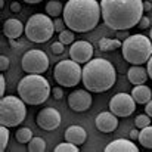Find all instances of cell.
I'll list each match as a JSON object with an SVG mask.
<instances>
[{
	"mask_svg": "<svg viewBox=\"0 0 152 152\" xmlns=\"http://www.w3.org/2000/svg\"><path fill=\"white\" fill-rule=\"evenodd\" d=\"M102 19L115 31H124L139 24L143 16L142 0H101Z\"/></svg>",
	"mask_w": 152,
	"mask_h": 152,
	"instance_id": "1",
	"label": "cell"
},
{
	"mask_svg": "<svg viewBox=\"0 0 152 152\" xmlns=\"http://www.w3.org/2000/svg\"><path fill=\"white\" fill-rule=\"evenodd\" d=\"M101 18V4L96 0H68L64 6V21L74 33L95 30Z\"/></svg>",
	"mask_w": 152,
	"mask_h": 152,
	"instance_id": "2",
	"label": "cell"
},
{
	"mask_svg": "<svg viewBox=\"0 0 152 152\" xmlns=\"http://www.w3.org/2000/svg\"><path fill=\"white\" fill-rule=\"evenodd\" d=\"M115 80H117V72L114 65L103 58L90 59L83 66L81 81L89 92L95 93L106 92L115 84Z\"/></svg>",
	"mask_w": 152,
	"mask_h": 152,
	"instance_id": "3",
	"label": "cell"
},
{
	"mask_svg": "<svg viewBox=\"0 0 152 152\" xmlns=\"http://www.w3.org/2000/svg\"><path fill=\"white\" fill-rule=\"evenodd\" d=\"M50 84L42 74H27L18 83V95L28 105H40L50 96Z\"/></svg>",
	"mask_w": 152,
	"mask_h": 152,
	"instance_id": "4",
	"label": "cell"
},
{
	"mask_svg": "<svg viewBox=\"0 0 152 152\" xmlns=\"http://www.w3.org/2000/svg\"><path fill=\"white\" fill-rule=\"evenodd\" d=\"M123 58L133 65H142L146 64L152 56V42L143 34H134L129 36L126 40H123Z\"/></svg>",
	"mask_w": 152,
	"mask_h": 152,
	"instance_id": "5",
	"label": "cell"
},
{
	"mask_svg": "<svg viewBox=\"0 0 152 152\" xmlns=\"http://www.w3.org/2000/svg\"><path fill=\"white\" fill-rule=\"evenodd\" d=\"M55 33V24L49 15L34 13L25 24V36L33 43H46Z\"/></svg>",
	"mask_w": 152,
	"mask_h": 152,
	"instance_id": "6",
	"label": "cell"
},
{
	"mask_svg": "<svg viewBox=\"0 0 152 152\" xmlns=\"http://www.w3.org/2000/svg\"><path fill=\"white\" fill-rule=\"evenodd\" d=\"M27 115L25 102L16 96H3L0 99V124L16 127Z\"/></svg>",
	"mask_w": 152,
	"mask_h": 152,
	"instance_id": "7",
	"label": "cell"
},
{
	"mask_svg": "<svg viewBox=\"0 0 152 152\" xmlns=\"http://www.w3.org/2000/svg\"><path fill=\"white\" fill-rule=\"evenodd\" d=\"M55 80L62 87H75L83 77V68L72 59H64L55 66Z\"/></svg>",
	"mask_w": 152,
	"mask_h": 152,
	"instance_id": "8",
	"label": "cell"
},
{
	"mask_svg": "<svg viewBox=\"0 0 152 152\" xmlns=\"http://www.w3.org/2000/svg\"><path fill=\"white\" fill-rule=\"evenodd\" d=\"M21 65L27 74H43L49 69V58L40 49H31L24 53Z\"/></svg>",
	"mask_w": 152,
	"mask_h": 152,
	"instance_id": "9",
	"label": "cell"
},
{
	"mask_svg": "<svg viewBox=\"0 0 152 152\" xmlns=\"http://www.w3.org/2000/svg\"><path fill=\"white\" fill-rule=\"evenodd\" d=\"M109 111L117 117H129L136 111V101L129 93H117L109 101Z\"/></svg>",
	"mask_w": 152,
	"mask_h": 152,
	"instance_id": "10",
	"label": "cell"
},
{
	"mask_svg": "<svg viewBox=\"0 0 152 152\" xmlns=\"http://www.w3.org/2000/svg\"><path fill=\"white\" fill-rule=\"evenodd\" d=\"M61 121H62V118H61L59 111L55 109V108H52V106L43 108V109L37 114V118H36L37 126H39L40 129L46 130V132H52V130L58 129V127L61 126Z\"/></svg>",
	"mask_w": 152,
	"mask_h": 152,
	"instance_id": "11",
	"label": "cell"
},
{
	"mask_svg": "<svg viewBox=\"0 0 152 152\" xmlns=\"http://www.w3.org/2000/svg\"><path fill=\"white\" fill-rule=\"evenodd\" d=\"M69 58L78 64H87L93 58V46L86 40H77L69 48Z\"/></svg>",
	"mask_w": 152,
	"mask_h": 152,
	"instance_id": "12",
	"label": "cell"
},
{
	"mask_svg": "<svg viewBox=\"0 0 152 152\" xmlns=\"http://www.w3.org/2000/svg\"><path fill=\"white\" fill-rule=\"evenodd\" d=\"M92 95L89 90L84 89H78L69 93L68 96V105L72 111L75 112H84L92 106Z\"/></svg>",
	"mask_w": 152,
	"mask_h": 152,
	"instance_id": "13",
	"label": "cell"
},
{
	"mask_svg": "<svg viewBox=\"0 0 152 152\" xmlns=\"http://www.w3.org/2000/svg\"><path fill=\"white\" fill-rule=\"evenodd\" d=\"M96 123V129L102 133H112L117 127H118V117L111 112V111H105L99 112V115L95 120Z\"/></svg>",
	"mask_w": 152,
	"mask_h": 152,
	"instance_id": "14",
	"label": "cell"
},
{
	"mask_svg": "<svg viewBox=\"0 0 152 152\" xmlns=\"http://www.w3.org/2000/svg\"><path fill=\"white\" fill-rule=\"evenodd\" d=\"M22 33H25V25L19 21V19H15V18H10L4 22L3 25V34L13 40V39H18L22 36Z\"/></svg>",
	"mask_w": 152,
	"mask_h": 152,
	"instance_id": "15",
	"label": "cell"
},
{
	"mask_svg": "<svg viewBox=\"0 0 152 152\" xmlns=\"http://www.w3.org/2000/svg\"><path fill=\"white\" fill-rule=\"evenodd\" d=\"M148 77H149L148 69H145V68L140 66V65H133V66H130L129 71H127V78H129V81H130L133 86L145 84Z\"/></svg>",
	"mask_w": 152,
	"mask_h": 152,
	"instance_id": "16",
	"label": "cell"
},
{
	"mask_svg": "<svg viewBox=\"0 0 152 152\" xmlns=\"http://www.w3.org/2000/svg\"><path fill=\"white\" fill-rule=\"evenodd\" d=\"M86 137H87V133L80 126H71L65 130V140L66 142H71L75 145H83L86 142Z\"/></svg>",
	"mask_w": 152,
	"mask_h": 152,
	"instance_id": "17",
	"label": "cell"
},
{
	"mask_svg": "<svg viewBox=\"0 0 152 152\" xmlns=\"http://www.w3.org/2000/svg\"><path fill=\"white\" fill-rule=\"evenodd\" d=\"M105 152H139V148L126 139H117L114 142H111L109 145H106Z\"/></svg>",
	"mask_w": 152,
	"mask_h": 152,
	"instance_id": "18",
	"label": "cell"
},
{
	"mask_svg": "<svg viewBox=\"0 0 152 152\" xmlns=\"http://www.w3.org/2000/svg\"><path fill=\"white\" fill-rule=\"evenodd\" d=\"M132 96H133V99L136 101V103L146 105V103L152 99V90L146 84H137V86L133 87Z\"/></svg>",
	"mask_w": 152,
	"mask_h": 152,
	"instance_id": "19",
	"label": "cell"
},
{
	"mask_svg": "<svg viewBox=\"0 0 152 152\" xmlns=\"http://www.w3.org/2000/svg\"><path fill=\"white\" fill-rule=\"evenodd\" d=\"M123 46V42L118 40V39H108V37H103L99 40V49L102 52H109V50H115V49H121Z\"/></svg>",
	"mask_w": 152,
	"mask_h": 152,
	"instance_id": "20",
	"label": "cell"
},
{
	"mask_svg": "<svg viewBox=\"0 0 152 152\" xmlns=\"http://www.w3.org/2000/svg\"><path fill=\"white\" fill-rule=\"evenodd\" d=\"M137 139H139V143L143 148L152 149V126H146V127L140 129Z\"/></svg>",
	"mask_w": 152,
	"mask_h": 152,
	"instance_id": "21",
	"label": "cell"
},
{
	"mask_svg": "<svg viewBox=\"0 0 152 152\" xmlns=\"http://www.w3.org/2000/svg\"><path fill=\"white\" fill-rule=\"evenodd\" d=\"M62 12H64V4L59 0H50L46 4V13L52 18H58Z\"/></svg>",
	"mask_w": 152,
	"mask_h": 152,
	"instance_id": "22",
	"label": "cell"
},
{
	"mask_svg": "<svg viewBox=\"0 0 152 152\" xmlns=\"http://www.w3.org/2000/svg\"><path fill=\"white\" fill-rule=\"evenodd\" d=\"M28 151L30 152H45L46 151V142L42 137H33L28 142Z\"/></svg>",
	"mask_w": 152,
	"mask_h": 152,
	"instance_id": "23",
	"label": "cell"
},
{
	"mask_svg": "<svg viewBox=\"0 0 152 152\" xmlns=\"http://www.w3.org/2000/svg\"><path fill=\"white\" fill-rule=\"evenodd\" d=\"M15 137H16V140H18L19 143H28V142L33 139V132H31L28 127H21V129L16 132Z\"/></svg>",
	"mask_w": 152,
	"mask_h": 152,
	"instance_id": "24",
	"label": "cell"
},
{
	"mask_svg": "<svg viewBox=\"0 0 152 152\" xmlns=\"http://www.w3.org/2000/svg\"><path fill=\"white\" fill-rule=\"evenodd\" d=\"M9 142V127L7 126H0V151L3 152L7 146Z\"/></svg>",
	"mask_w": 152,
	"mask_h": 152,
	"instance_id": "25",
	"label": "cell"
},
{
	"mask_svg": "<svg viewBox=\"0 0 152 152\" xmlns=\"http://www.w3.org/2000/svg\"><path fill=\"white\" fill-rule=\"evenodd\" d=\"M59 42L64 45H72L74 43V31L72 30H64L59 33Z\"/></svg>",
	"mask_w": 152,
	"mask_h": 152,
	"instance_id": "26",
	"label": "cell"
},
{
	"mask_svg": "<svg viewBox=\"0 0 152 152\" xmlns=\"http://www.w3.org/2000/svg\"><path fill=\"white\" fill-rule=\"evenodd\" d=\"M78 145L75 143H71V142H65V143H59L56 148H55V152H78Z\"/></svg>",
	"mask_w": 152,
	"mask_h": 152,
	"instance_id": "27",
	"label": "cell"
},
{
	"mask_svg": "<svg viewBox=\"0 0 152 152\" xmlns=\"http://www.w3.org/2000/svg\"><path fill=\"white\" fill-rule=\"evenodd\" d=\"M134 124H136L137 129H143V127H146V126L151 124V117H149L148 114H140V115L136 117Z\"/></svg>",
	"mask_w": 152,
	"mask_h": 152,
	"instance_id": "28",
	"label": "cell"
},
{
	"mask_svg": "<svg viewBox=\"0 0 152 152\" xmlns=\"http://www.w3.org/2000/svg\"><path fill=\"white\" fill-rule=\"evenodd\" d=\"M64 43L62 42H55L53 45H52V52L55 53V55H61V53H64Z\"/></svg>",
	"mask_w": 152,
	"mask_h": 152,
	"instance_id": "29",
	"label": "cell"
},
{
	"mask_svg": "<svg viewBox=\"0 0 152 152\" xmlns=\"http://www.w3.org/2000/svg\"><path fill=\"white\" fill-rule=\"evenodd\" d=\"M53 24H55V31H58V33H61V31H64L65 30V21L64 19H61V18H56L55 21H53Z\"/></svg>",
	"mask_w": 152,
	"mask_h": 152,
	"instance_id": "30",
	"label": "cell"
},
{
	"mask_svg": "<svg viewBox=\"0 0 152 152\" xmlns=\"http://www.w3.org/2000/svg\"><path fill=\"white\" fill-rule=\"evenodd\" d=\"M7 68H9V58L4 56V55H1L0 56V69L1 71H6Z\"/></svg>",
	"mask_w": 152,
	"mask_h": 152,
	"instance_id": "31",
	"label": "cell"
},
{
	"mask_svg": "<svg viewBox=\"0 0 152 152\" xmlns=\"http://www.w3.org/2000/svg\"><path fill=\"white\" fill-rule=\"evenodd\" d=\"M4 90H6V81H4V77L0 75V96L1 98L4 96Z\"/></svg>",
	"mask_w": 152,
	"mask_h": 152,
	"instance_id": "32",
	"label": "cell"
},
{
	"mask_svg": "<svg viewBox=\"0 0 152 152\" xmlns=\"http://www.w3.org/2000/svg\"><path fill=\"white\" fill-rule=\"evenodd\" d=\"M52 93H53V96H55L56 99H61V98L64 96V92H62V89H59V87H53V89H52Z\"/></svg>",
	"mask_w": 152,
	"mask_h": 152,
	"instance_id": "33",
	"label": "cell"
},
{
	"mask_svg": "<svg viewBox=\"0 0 152 152\" xmlns=\"http://www.w3.org/2000/svg\"><path fill=\"white\" fill-rule=\"evenodd\" d=\"M129 37V33L124 30V31H117V39L118 40H126Z\"/></svg>",
	"mask_w": 152,
	"mask_h": 152,
	"instance_id": "34",
	"label": "cell"
},
{
	"mask_svg": "<svg viewBox=\"0 0 152 152\" xmlns=\"http://www.w3.org/2000/svg\"><path fill=\"white\" fill-rule=\"evenodd\" d=\"M145 112H146V114H148V115L152 118V99L148 102L146 105H145Z\"/></svg>",
	"mask_w": 152,
	"mask_h": 152,
	"instance_id": "35",
	"label": "cell"
},
{
	"mask_svg": "<svg viewBox=\"0 0 152 152\" xmlns=\"http://www.w3.org/2000/svg\"><path fill=\"white\" fill-rule=\"evenodd\" d=\"M139 25H140L142 28H148V27H149V19H148V18H143V16H142V19L139 21Z\"/></svg>",
	"mask_w": 152,
	"mask_h": 152,
	"instance_id": "36",
	"label": "cell"
},
{
	"mask_svg": "<svg viewBox=\"0 0 152 152\" xmlns=\"http://www.w3.org/2000/svg\"><path fill=\"white\" fill-rule=\"evenodd\" d=\"M19 9H21V4H19L18 1H13V3L10 4V10H12V12H19Z\"/></svg>",
	"mask_w": 152,
	"mask_h": 152,
	"instance_id": "37",
	"label": "cell"
},
{
	"mask_svg": "<svg viewBox=\"0 0 152 152\" xmlns=\"http://www.w3.org/2000/svg\"><path fill=\"white\" fill-rule=\"evenodd\" d=\"M146 69H148V74H149V78H152V56L149 58V61L146 62Z\"/></svg>",
	"mask_w": 152,
	"mask_h": 152,
	"instance_id": "38",
	"label": "cell"
},
{
	"mask_svg": "<svg viewBox=\"0 0 152 152\" xmlns=\"http://www.w3.org/2000/svg\"><path fill=\"white\" fill-rule=\"evenodd\" d=\"M137 137H139V132H137V130H132V132H130V139L134 140V139H137Z\"/></svg>",
	"mask_w": 152,
	"mask_h": 152,
	"instance_id": "39",
	"label": "cell"
},
{
	"mask_svg": "<svg viewBox=\"0 0 152 152\" xmlns=\"http://www.w3.org/2000/svg\"><path fill=\"white\" fill-rule=\"evenodd\" d=\"M143 9H145L146 12H148V10H151V9H152L151 3H149V1H143Z\"/></svg>",
	"mask_w": 152,
	"mask_h": 152,
	"instance_id": "40",
	"label": "cell"
},
{
	"mask_svg": "<svg viewBox=\"0 0 152 152\" xmlns=\"http://www.w3.org/2000/svg\"><path fill=\"white\" fill-rule=\"evenodd\" d=\"M25 3H30V4H36V3H40V1H43V0H24Z\"/></svg>",
	"mask_w": 152,
	"mask_h": 152,
	"instance_id": "41",
	"label": "cell"
},
{
	"mask_svg": "<svg viewBox=\"0 0 152 152\" xmlns=\"http://www.w3.org/2000/svg\"><path fill=\"white\" fill-rule=\"evenodd\" d=\"M149 39H151V42H152V30H151V34H149Z\"/></svg>",
	"mask_w": 152,
	"mask_h": 152,
	"instance_id": "42",
	"label": "cell"
}]
</instances>
